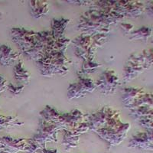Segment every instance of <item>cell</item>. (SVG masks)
I'll list each match as a JSON object with an SVG mask.
<instances>
[{"instance_id": "1", "label": "cell", "mask_w": 153, "mask_h": 153, "mask_svg": "<svg viewBox=\"0 0 153 153\" xmlns=\"http://www.w3.org/2000/svg\"><path fill=\"white\" fill-rule=\"evenodd\" d=\"M37 65L42 76H65L69 72L71 61L66 56V53L53 52L43 56L37 61Z\"/></svg>"}, {"instance_id": "2", "label": "cell", "mask_w": 153, "mask_h": 153, "mask_svg": "<svg viewBox=\"0 0 153 153\" xmlns=\"http://www.w3.org/2000/svg\"><path fill=\"white\" fill-rule=\"evenodd\" d=\"M89 129L95 132L104 127H110L122 122L120 113L117 110L109 106H104L97 111L87 116Z\"/></svg>"}, {"instance_id": "3", "label": "cell", "mask_w": 153, "mask_h": 153, "mask_svg": "<svg viewBox=\"0 0 153 153\" xmlns=\"http://www.w3.org/2000/svg\"><path fill=\"white\" fill-rule=\"evenodd\" d=\"M77 29L81 34L94 35L97 34H109L110 27L101 21L92 10L89 9L80 16L77 23Z\"/></svg>"}, {"instance_id": "4", "label": "cell", "mask_w": 153, "mask_h": 153, "mask_svg": "<svg viewBox=\"0 0 153 153\" xmlns=\"http://www.w3.org/2000/svg\"><path fill=\"white\" fill-rule=\"evenodd\" d=\"M129 123H123L110 127H104L96 131L100 139L104 140L111 147L119 146L126 138L127 133L130 129Z\"/></svg>"}, {"instance_id": "5", "label": "cell", "mask_w": 153, "mask_h": 153, "mask_svg": "<svg viewBox=\"0 0 153 153\" xmlns=\"http://www.w3.org/2000/svg\"><path fill=\"white\" fill-rule=\"evenodd\" d=\"M58 132L59 129L54 124L45 122L44 120L39 119L38 129L32 139L42 147V149H46L47 143L58 142Z\"/></svg>"}, {"instance_id": "6", "label": "cell", "mask_w": 153, "mask_h": 153, "mask_svg": "<svg viewBox=\"0 0 153 153\" xmlns=\"http://www.w3.org/2000/svg\"><path fill=\"white\" fill-rule=\"evenodd\" d=\"M74 49V54L82 61L86 59H95L97 48L95 47L91 35L80 34L71 41Z\"/></svg>"}, {"instance_id": "7", "label": "cell", "mask_w": 153, "mask_h": 153, "mask_svg": "<svg viewBox=\"0 0 153 153\" xmlns=\"http://www.w3.org/2000/svg\"><path fill=\"white\" fill-rule=\"evenodd\" d=\"M97 90L94 80L89 77L78 76L77 80L70 84L68 88V98L69 100L83 98Z\"/></svg>"}, {"instance_id": "8", "label": "cell", "mask_w": 153, "mask_h": 153, "mask_svg": "<svg viewBox=\"0 0 153 153\" xmlns=\"http://www.w3.org/2000/svg\"><path fill=\"white\" fill-rule=\"evenodd\" d=\"M54 40L51 31L48 30L37 31V38L35 44L24 55L31 61H38L46 52V48L49 44Z\"/></svg>"}, {"instance_id": "9", "label": "cell", "mask_w": 153, "mask_h": 153, "mask_svg": "<svg viewBox=\"0 0 153 153\" xmlns=\"http://www.w3.org/2000/svg\"><path fill=\"white\" fill-rule=\"evenodd\" d=\"M12 40L16 44L23 54L27 52L35 44L37 31L22 27L12 28L10 31Z\"/></svg>"}, {"instance_id": "10", "label": "cell", "mask_w": 153, "mask_h": 153, "mask_svg": "<svg viewBox=\"0 0 153 153\" xmlns=\"http://www.w3.org/2000/svg\"><path fill=\"white\" fill-rule=\"evenodd\" d=\"M95 83L97 90L104 96L114 95L120 84L117 74L115 71L110 69L105 70Z\"/></svg>"}, {"instance_id": "11", "label": "cell", "mask_w": 153, "mask_h": 153, "mask_svg": "<svg viewBox=\"0 0 153 153\" xmlns=\"http://www.w3.org/2000/svg\"><path fill=\"white\" fill-rule=\"evenodd\" d=\"M90 129L87 121L81 123L73 129L62 130L63 139L61 144L64 146L65 151L70 152L76 149L79 146L80 135L86 133Z\"/></svg>"}, {"instance_id": "12", "label": "cell", "mask_w": 153, "mask_h": 153, "mask_svg": "<svg viewBox=\"0 0 153 153\" xmlns=\"http://www.w3.org/2000/svg\"><path fill=\"white\" fill-rule=\"evenodd\" d=\"M114 12L123 18L136 19L145 13V3L140 1H115Z\"/></svg>"}, {"instance_id": "13", "label": "cell", "mask_w": 153, "mask_h": 153, "mask_svg": "<svg viewBox=\"0 0 153 153\" xmlns=\"http://www.w3.org/2000/svg\"><path fill=\"white\" fill-rule=\"evenodd\" d=\"M88 114H85L80 110H74L71 112L61 113L56 126L60 130L73 129L81 123L87 121Z\"/></svg>"}, {"instance_id": "14", "label": "cell", "mask_w": 153, "mask_h": 153, "mask_svg": "<svg viewBox=\"0 0 153 153\" xmlns=\"http://www.w3.org/2000/svg\"><path fill=\"white\" fill-rule=\"evenodd\" d=\"M128 146L129 148L152 152L153 149L152 131L136 132L131 137Z\"/></svg>"}, {"instance_id": "15", "label": "cell", "mask_w": 153, "mask_h": 153, "mask_svg": "<svg viewBox=\"0 0 153 153\" xmlns=\"http://www.w3.org/2000/svg\"><path fill=\"white\" fill-rule=\"evenodd\" d=\"M26 143L27 139L3 136L0 139V152L18 153L23 152Z\"/></svg>"}, {"instance_id": "16", "label": "cell", "mask_w": 153, "mask_h": 153, "mask_svg": "<svg viewBox=\"0 0 153 153\" xmlns=\"http://www.w3.org/2000/svg\"><path fill=\"white\" fill-rule=\"evenodd\" d=\"M145 71L142 65L133 60L128 58L123 69V82L124 84H129Z\"/></svg>"}, {"instance_id": "17", "label": "cell", "mask_w": 153, "mask_h": 153, "mask_svg": "<svg viewBox=\"0 0 153 153\" xmlns=\"http://www.w3.org/2000/svg\"><path fill=\"white\" fill-rule=\"evenodd\" d=\"M20 54L7 45H0V65L11 66L19 61Z\"/></svg>"}, {"instance_id": "18", "label": "cell", "mask_w": 153, "mask_h": 153, "mask_svg": "<svg viewBox=\"0 0 153 153\" xmlns=\"http://www.w3.org/2000/svg\"><path fill=\"white\" fill-rule=\"evenodd\" d=\"M122 92V102L126 109H128L139 97L146 94L144 89L140 87H124Z\"/></svg>"}, {"instance_id": "19", "label": "cell", "mask_w": 153, "mask_h": 153, "mask_svg": "<svg viewBox=\"0 0 153 153\" xmlns=\"http://www.w3.org/2000/svg\"><path fill=\"white\" fill-rule=\"evenodd\" d=\"M71 20L65 18L53 19L51 23V33L54 39H57L65 37V31L68 28Z\"/></svg>"}, {"instance_id": "20", "label": "cell", "mask_w": 153, "mask_h": 153, "mask_svg": "<svg viewBox=\"0 0 153 153\" xmlns=\"http://www.w3.org/2000/svg\"><path fill=\"white\" fill-rule=\"evenodd\" d=\"M129 58L142 65L145 71H146L152 66V49H146L142 51L141 52L133 53L129 56Z\"/></svg>"}, {"instance_id": "21", "label": "cell", "mask_w": 153, "mask_h": 153, "mask_svg": "<svg viewBox=\"0 0 153 153\" xmlns=\"http://www.w3.org/2000/svg\"><path fill=\"white\" fill-rule=\"evenodd\" d=\"M14 78L19 84L27 85L31 80V74L24 67V62L22 60H19L13 68Z\"/></svg>"}, {"instance_id": "22", "label": "cell", "mask_w": 153, "mask_h": 153, "mask_svg": "<svg viewBox=\"0 0 153 153\" xmlns=\"http://www.w3.org/2000/svg\"><path fill=\"white\" fill-rule=\"evenodd\" d=\"M31 16L34 19H39L45 16L49 12V5L45 1H31L29 2Z\"/></svg>"}, {"instance_id": "23", "label": "cell", "mask_w": 153, "mask_h": 153, "mask_svg": "<svg viewBox=\"0 0 153 153\" xmlns=\"http://www.w3.org/2000/svg\"><path fill=\"white\" fill-rule=\"evenodd\" d=\"M71 44V40L65 36L57 39H54L46 48L45 54L53 52L66 53L68 47Z\"/></svg>"}, {"instance_id": "24", "label": "cell", "mask_w": 153, "mask_h": 153, "mask_svg": "<svg viewBox=\"0 0 153 153\" xmlns=\"http://www.w3.org/2000/svg\"><path fill=\"white\" fill-rule=\"evenodd\" d=\"M61 114V113L57 111L54 107L48 105L40 112V113H39L40 118L39 119L44 120L45 122L56 125V123H57L58 120H59Z\"/></svg>"}, {"instance_id": "25", "label": "cell", "mask_w": 153, "mask_h": 153, "mask_svg": "<svg viewBox=\"0 0 153 153\" xmlns=\"http://www.w3.org/2000/svg\"><path fill=\"white\" fill-rule=\"evenodd\" d=\"M103 66L102 64L95 61L94 59H86L83 61L81 65V69L78 74V76L87 77L90 74L95 73L100 68Z\"/></svg>"}, {"instance_id": "26", "label": "cell", "mask_w": 153, "mask_h": 153, "mask_svg": "<svg viewBox=\"0 0 153 153\" xmlns=\"http://www.w3.org/2000/svg\"><path fill=\"white\" fill-rule=\"evenodd\" d=\"M152 35V28L151 27L143 26L132 31L129 35V40H140L144 42H147Z\"/></svg>"}, {"instance_id": "27", "label": "cell", "mask_w": 153, "mask_h": 153, "mask_svg": "<svg viewBox=\"0 0 153 153\" xmlns=\"http://www.w3.org/2000/svg\"><path fill=\"white\" fill-rule=\"evenodd\" d=\"M129 114L134 120L138 122L139 120L147 117H153V107L150 106H142L129 110Z\"/></svg>"}, {"instance_id": "28", "label": "cell", "mask_w": 153, "mask_h": 153, "mask_svg": "<svg viewBox=\"0 0 153 153\" xmlns=\"http://www.w3.org/2000/svg\"><path fill=\"white\" fill-rule=\"evenodd\" d=\"M23 124L24 123L22 122H20L16 117H12V116L5 117V116L0 115V131L22 126Z\"/></svg>"}, {"instance_id": "29", "label": "cell", "mask_w": 153, "mask_h": 153, "mask_svg": "<svg viewBox=\"0 0 153 153\" xmlns=\"http://www.w3.org/2000/svg\"><path fill=\"white\" fill-rule=\"evenodd\" d=\"M142 106H150L153 107V95L151 92L146 93L143 96L139 97L127 110H131L134 108L142 107Z\"/></svg>"}, {"instance_id": "30", "label": "cell", "mask_w": 153, "mask_h": 153, "mask_svg": "<svg viewBox=\"0 0 153 153\" xmlns=\"http://www.w3.org/2000/svg\"><path fill=\"white\" fill-rule=\"evenodd\" d=\"M42 149V147L32 138H31V139H27L26 146L25 147L23 152L25 153H37Z\"/></svg>"}, {"instance_id": "31", "label": "cell", "mask_w": 153, "mask_h": 153, "mask_svg": "<svg viewBox=\"0 0 153 153\" xmlns=\"http://www.w3.org/2000/svg\"><path fill=\"white\" fill-rule=\"evenodd\" d=\"M25 88V85L23 84H12V83H9L7 85V90L15 96H18L22 92V91Z\"/></svg>"}, {"instance_id": "32", "label": "cell", "mask_w": 153, "mask_h": 153, "mask_svg": "<svg viewBox=\"0 0 153 153\" xmlns=\"http://www.w3.org/2000/svg\"><path fill=\"white\" fill-rule=\"evenodd\" d=\"M138 124L141 126L146 131H152L153 129V117H147V118L143 119L138 121Z\"/></svg>"}, {"instance_id": "33", "label": "cell", "mask_w": 153, "mask_h": 153, "mask_svg": "<svg viewBox=\"0 0 153 153\" xmlns=\"http://www.w3.org/2000/svg\"><path fill=\"white\" fill-rule=\"evenodd\" d=\"M120 28L126 35H129L134 31V26L130 23L121 22L120 23Z\"/></svg>"}, {"instance_id": "34", "label": "cell", "mask_w": 153, "mask_h": 153, "mask_svg": "<svg viewBox=\"0 0 153 153\" xmlns=\"http://www.w3.org/2000/svg\"><path fill=\"white\" fill-rule=\"evenodd\" d=\"M145 12L149 15L150 16H152L153 15V2L149 1L146 4H145Z\"/></svg>"}, {"instance_id": "35", "label": "cell", "mask_w": 153, "mask_h": 153, "mask_svg": "<svg viewBox=\"0 0 153 153\" xmlns=\"http://www.w3.org/2000/svg\"><path fill=\"white\" fill-rule=\"evenodd\" d=\"M7 80L3 76H0V94L3 93L5 90H7Z\"/></svg>"}, {"instance_id": "36", "label": "cell", "mask_w": 153, "mask_h": 153, "mask_svg": "<svg viewBox=\"0 0 153 153\" xmlns=\"http://www.w3.org/2000/svg\"><path fill=\"white\" fill-rule=\"evenodd\" d=\"M40 153H59L57 149H42L40 151Z\"/></svg>"}, {"instance_id": "37", "label": "cell", "mask_w": 153, "mask_h": 153, "mask_svg": "<svg viewBox=\"0 0 153 153\" xmlns=\"http://www.w3.org/2000/svg\"><path fill=\"white\" fill-rule=\"evenodd\" d=\"M0 153H1V152H0Z\"/></svg>"}]
</instances>
